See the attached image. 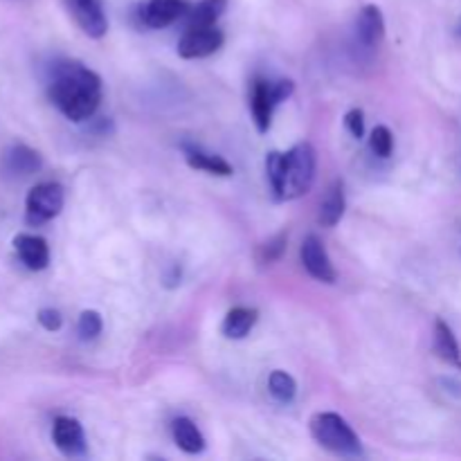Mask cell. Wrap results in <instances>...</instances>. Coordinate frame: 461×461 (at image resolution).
Masks as SVG:
<instances>
[{
	"label": "cell",
	"mask_w": 461,
	"mask_h": 461,
	"mask_svg": "<svg viewBox=\"0 0 461 461\" xmlns=\"http://www.w3.org/2000/svg\"><path fill=\"white\" fill-rule=\"evenodd\" d=\"M189 5L185 0H142L138 9L140 23L151 30H162L176 23L178 18L187 16Z\"/></svg>",
	"instance_id": "6"
},
{
	"label": "cell",
	"mask_w": 461,
	"mask_h": 461,
	"mask_svg": "<svg viewBox=\"0 0 461 461\" xmlns=\"http://www.w3.org/2000/svg\"><path fill=\"white\" fill-rule=\"evenodd\" d=\"M252 117H255V124L259 129V133H266L270 129V122H273V111L277 104L273 102V95H270V81L257 79L255 88H252Z\"/></svg>",
	"instance_id": "13"
},
{
	"label": "cell",
	"mask_w": 461,
	"mask_h": 461,
	"mask_svg": "<svg viewBox=\"0 0 461 461\" xmlns=\"http://www.w3.org/2000/svg\"><path fill=\"white\" fill-rule=\"evenodd\" d=\"M300 257L311 277L318 279V282L322 284H336V268H333L331 259H329V252L327 248H324V243L320 241L315 234H309V237L304 239Z\"/></svg>",
	"instance_id": "8"
},
{
	"label": "cell",
	"mask_w": 461,
	"mask_h": 461,
	"mask_svg": "<svg viewBox=\"0 0 461 461\" xmlns=\"http://www.w3.org/2000/svg\"><path fill=\"white\" fill-rule=\"evenodd\" d=\"M435 351L439 354L441 360H446L453 367L461 369V349L459 342L455 338L453 329L444 322V320H437L435 322Z\"/></svg>",
	"instance_id": "18"
},
{
	"label": "cell",
	"mask_w": 461,
	"mask_h": 461,
	"mask_svg": "<svg viewBox=\"0 0 461 461\" xmlns=\"http://www.w3.org/2000/svg\"><path fill=\"white\" fill-rule=\"evenodd\" d=\"M315 149L309 142H300L286 151V171H284L282 201H293L311 192L315 180Z\"/></svg>",
	"instance_id": "3"
},
{
	"label": "cell",
	"mask_w": 461,
	"mask_h": 461,
	"mask_svg": "<svg viewBox=\"0 0 461 461\" xmlns=\"http://www.w3.org/2000/svg\"><path fill=\"white\" fill-rule=\"evenodd\" d=\"M185 160L192 169L207 171V174L214 176H232V165L228 160H223L221 156H214V153H207L203 149L192 147V144H185Z\"/></svg>",
	"instance_id": "15"
},
{
	"label": "cell",
	"mask_w": 461,
	"mask_h": 461,
	"mask_svg": "<svg viewBox=\"0 0 461 461\" xmlns=\"http://www.w3.org/2000/svg\"><path fill=\"white\" fill-rule=\"evenodd\" d=\"M311 435L324 450L340 457H358L363 453L354 428L336 412H320L311 419Z\"/></svg>",
	"instance_id": "2"
},
{
	"label": "cell",
	"mask_w": 461,
	"mask_h": 461,
	"mask_svg": "<svg viewBox=\"0 0 461 461\" xmlns=\"http://www.w3.org/2000/svg\"><path fill=\"white\" fill-rule=\"evenodd\" d=\"M284 171H286V153L273 151L266 158V174H268L270 189L277 201H282V189H284Z\"/></svg>",
	"instance_id": "21"
},
{
	"label": "cell",
	"mask_w": 461,
	"mask_h": 461,
	"mask_svg": "<svg viewBox=\"0 0 461 461\" xmlns=\"http://www.w3.org/2000/svg\"><path fill=\"white\" fill-rule=\"evenodd\" d=\"M345 207H347L345 189H342L340 180H336V183L329 187L324 201L320 203V214H318L320 225H324V228H333V225L342 219V214H345Z\"/></svg>",
	"instance_id": "16"
},
{
	"label": "cell",
	"mask_w": 461,
	"mask_h": 461,
	"mask_svg": "<svg viewBox=\"0 0 461 461\" xmlns=\"http://www.w3.org/2000/svg\"><path fill=\"white\" fill-rule=\"evenodd\" d=\"M293 90H295V86H293L291 79H279L275 81V84H270V95H273L275 104L286 102V99L293 95Z\"/></svg>",
	"instance_id": "27"
},
{
	"label": "cell",
	"mask_w": 461,
	"mask_h": 461,
	"mask_svg": "<svg viewBox=\"0 0 461 461\" xmlns=\"http://www.w3.org/2000/svg\"><path fill=\"white\" fill-rule=\"evenodd\" d=\"M66 203V192L59 183H41L27 194L25 214L30 225H43L57 219Z\"/></svg>",
	"instance_id": "4"
},
{
	"label": "cell",
	"mask_w": 461,
	"mask_h": 461,
	"mask_svg": "<svg viewBox=\"0 0 461 461\" xmlns=\"http://www.w3.org/2000/svg\"><path fill=\"white\" fill-rule=\"evenodd\" d=\"M369 147L378 158H390L392 149H394V135L387 126H376L372 131V138H369Z\"/></svg>",
	"instance_id": "24"
},
{
	"label": "cell",
	"mask_w": 461,
	"mask_h": 461,
	"mask_svg": "<svg viewBox=\"0 0 461 461\" xmlns=\"http://www.w3.org/2000/svg\"><path fill=\"white\" fill-rule=\"evenodd\" d=\"M39 324L45 329V331H59L63 324V318L57 309H41Z\"/></svg>",
	"instance_id": "25"
},
{
	"label": "cell",
	"mask_w": 461,
	"mask_h": 461,
	"mask_svg": "<svg viewBox=\"0 0 461 461\" xmlns=\"http://www.w3.org/2000/svg\"><path fill=\"white\" fill-rule=\"evenodd\" d=\"M286 241H288L286 232L275 234L270 241H266L264 246L259 248V252H257V261H259L261 266H273L275 261L282 259V255L286 252Z\"/></svg>",
	"instance_id": "22"
},
{
	"label": "cell",
	"mask_w": 461,
	"mask_h": 461,
	"mask_svg": "<svg viewBox=\"0 0 461 461\" xmlns=\"http://www.w3.org/2000/svg\"><path fill=\"white\" fill-rule=\"evenodd\" d=\"M102 315L97 313V311H84V313L79 315V322H77V333H79V338L84 342L88 340H95V338L102 333Z\"/></svg>",
	"instance_id": "23"
},
{
	"label": "cell",
	"mask_w": 461,
	"mask_h": 461,
	"mask_svg": "<svg viewBox=\"0 0 461 461\" xmlns=\"http://www.w3.org/2000/svg\"><path fill=\"white\" fill-rule=\"evenodd\" d=\"M43 167L39 153L34 149L25 147V144H14L5 153V171L14 178H23V176H32Z\"/></svg>",
	"instance_id": "11"
},
{
	"label": "cell",
	"mask_w": 461,
	"mask_h": 461,
	"mask_svg": "<svg viewBox=\"0 0 461 461\" xmlns=\"http://www.w3.org/2000/svg\"><path fill=\"white\" fill-rule=\"evenodd\" d=\"M228 0H201L196 7L187 12V27H210L216 25L221 16H223Z\"/></svg>",
	"instance_id": "19"
},
{
	"label": "cell",
	"mask_w": 461,
	"mask_h": 461,
	"mask_svg": "<svg viewBox=\"0 0 461 461\" xmlns=\"http://www.w3.org/2000/svg\"><path fill=\"white\" fill-rule=\"evenodd\" d=\"M345 124L354 138L360 140L365 135V117H363V111H360V108H354V111L347 113Z\"/></svg>",
	"instance_id": "26"
},
{
	"label": "cell",
	"mask_w": 461,
	"mask_h": 461,
	"mask_svg": "<svg viewBox=\"0 0 461 461\" xmlns=\"http://www.w3.org/2000/svg\"><path fill=\"white\" fill-rule=\"evenodd\" d=\"M52 439L57 448L68 457H79V455L86 453L84 428L77 419L59 417L52 426Z\"/></svg>",
	"instance_id": "9"
},
{
	"label": "cell",
	"mask_w": 461,
	"mask_h": 461,
	"mask_svg": "<svg viewBox=\"0 0 461 461\" xmlns=\"http://www.w3.org/2000/svg\"><path fill=\"white\" fill-rule=\"evenodd\" d=\"M72 18L90 39H102L108 32V18L102 0H66Z\"/></svg>",
	"instance_id": "7"
},
{
	"label": "cell",
	"mask_w": 461,
	"mask_h": 461,
	"mask_svg": "<svg viewBox=\"0 0 461 461\" xmlns=\"http://www.w3.org/2000/svg\"><path fill=\"white\" fill-rule=\"evenodd\" d=\"M356 27H358V39L365 48H376L385 39V18H383V12L376 5L363 7Z\"/></svg>",
	"instance_id": "12"
},
{
	"label": "cell",
	"mask_w": 461,
	"mask_h": 461,
	"mask_svg": "<svg viewBox=\"0 0 461 461\" xmlns=\"http://www.w3.org/2000/svg\"><path fill=\"white\" fill-rule=\"evenodd\" d=\"M48 93L68 120L86 122L97 113L102 102V79L84 63L63 61L54 66Z\"/></svg>",
	"instance_id": "1"
},
{
	"label": "cell",
	"mask_w": 461,
	"mask_h": 461,
	"mask_svg": "<svg viewBox=\"0 0 461 461\" xmlns=\"http://www.w3.org/2000/svg\"><path fill=\"white\" fill-rule=\"evenodd\" d=\"M14 250H16L18 259L30 270L48 268L50 248L45 239L36 237V234H16L14 237Z\"/></svg>",
	"instance_id": "10"
},
{
	"label": "cell",
	"mask_w": 461,
	"mask_h": 461,
	"mask_svg": "<svg viewBox=\"0 0 461 461\" xmlns=\"http://www.w3.org/2000/svg\"><path fill=\"white\" fill-rule=\"evenodd\" d=\"M225 36L216 25L187 27L178 41V54L183 59H205L223 45Z\"/></svg>",
	"instance_id": "5"
},
{
	"label": "cell",
	"mask_w": 461,
	"mask_h": 461,
	"mask_svg": "<svg viewBox=\"0 0 461 461\" xmlns=\"http://www.w3.org/2000/svg\"><path fill=\"white\" fill-rule=\"evenodd\" d=\"M171 435H174L176 446L187 455H198L205 450V437L198 430L196 423L189 421L187 417H178L171 423Z\"/></svg>",
	"instance_id": "14"
},
{
	"label": "cell",
	"mask_w": 461,
	"mask_h": 461,
	"mask_svg": "<svg viewBox=\"0 0 461 461\" xmlns=\"http://www.w3.org/2000/svg\"><path fill=\"white\" fill-rule=\"evenodd\" d=\"M255 324H257V311L246 309V306H237V309H232L228 315H225L221 331H223V336L230 338V340H243V338L252 331Z\"/></svg>",
	"instance_id": "17"
},
{
	"label": "cell",
	"mask_w": 461,
	"mask_h": 461,
	"mask_svg": "<svg viewBox=\"0 0 461 461\" xmlns=\"http://www.w3.org/2000/svg\"><path fill=\"white\" fill-rule=\"evenodd\" d=\"M457 34L461 36V18H459V23H457Z\"/></svg>",
	"instance_id": "28"
},
{
	"label": "cell",
	"mask_w": 461,
	"mask_h": 461,
	"mask_svg": "<svg viewBox=\"0 0 461 461\" xmlns=\"http://www.w3.org/2000/svg\"><path fill=\"white\" fill-rule=\"evenodd\" d=\"M268 390H270V394L279 401V403H291L297 394V383L291 374L277 369V372L270 374Z\"/></svg>",
	"instance_id": "20"
}]
</instances>
